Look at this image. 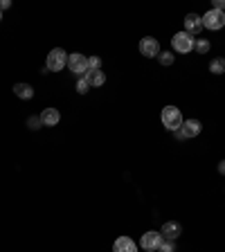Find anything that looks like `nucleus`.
Returning <instances> with one entry per match:
<instances>
[{
	"instance_id": "1",
	"label": "nucleus",
	"mask_w": 225,
	"mask_h": 252,
	"mask_svg": "<svg viewBox=\"0 0 225 252\" xmlns=\"http://www.w3.org/2000/svg\"><path fill=\"white\" fill-rule=\"evenodd\" d=\"M162 124H165L167 131H173V133L183 126V115L176 106H165L162 108Z\"/></svg>"
},
{
	"instance_id": "2",
	"label": "nucleus",
	"mask_w": 225,
	"mask_h": 252,
	"mask_svg": "<svg viewBox=\"0 0 225 252\" xmlns=\"http://www.w3.org/2000/svg\"><path fill=\"white\" fill-rule=\"evenodd\" d=\"M65 65H68V54H65V50H61V47H54V50H50L45 68H48L50 72H61Z\"/></svg>"
},
{
	"instance_id": "3",
	"label": "nucleus",
	"mask_w": 225,
	"mask_h": 252,
	"mask_svg": "<svg viewBox=\"0 0 225 252\" xmlns=\"http://www.w3.org/2000/svg\"><path fill=\"white\" fill-rule=\"evenodd\" d=\"M171 47L173 52H180V54H187L194 50V36L187 34V32H178V34L171 36Z\"/></svg>"
},
{
	"instance_id": "4",
	"label": "nucleus",
	"mask_w": 225,
	"mask_h": 252,
	"mask_svg": "<svg viewBox=\"0 0 225 252\" xmlns=\"http://www.w3.org/2000/svg\"><path fill=\"white\" fill-rule=\"evenodd\" d=\"M68 68H70V72H75L77 77H83L88 72V59L79 52L68 54Z\"/></svg>"
},
{
	"instance_id": "5",
	"label": "nucleus",
	"mask_w": 225,
	"mask_h": 252,
	"mask_svg": "<svg viewBox=\"0 0 225 252\" xmlns=\"http://www.w3.org/2000/svg\"><path fill=\"white\" fill-rule=\"evenodd\" d=\"M225 25V14L223 12H216V9H209L205 16H203V27H207V30H221Z\"/></svg>"
},
{
	"instance_id": "6",
	"label": "nucleus",
	"mask_w": 225,
	"mask_h": 252,
	"mask_svg": "<svg viewBox=\"0 0 225 252\" xmlns=\"http://www.w3.org/2000/svg\"><path fill=\"white\" fill-rule=\"evenodd\" d=\"M140 54L142 57H149V59H153L160 54V43L155 41L153 36H144L142 41H140Z\"/></svg>"
},
{
	"instance_id": "7",
	"label": "nucleus",
	"mask_w": 225,
	"mask_h": 252,
	"mask_svg": "<svg viewBox=\"0 0 225 252\" xmlns=\"http://www.w3.org/2000/svg\"><path fill=\"white\" fill-rule=\"evenodd\" d=\"M160 243H162V234H160V232H153V230L144 232L142 239H140V246H142L147 252L158 250V248H160Z\"/></svg>"
},
{
	"instance_id": "8",
	"label": "nucleus",
	"mask_w": 225,
	"mask_h": 252,
	"mask_svg": "<svg viewBox=\"0 0 225 252\" xmlns=\"http://www.w3.org/2000/svg\"><path fill=\"white\" fill-rule=\"evenodd\" d=\"M180 232H183V228H180V223H176V221H167L160 230L162 239H167V241H176L178 236H180Z\"/></svg>"
},
{
	"instance_id": "9",
	"label": "nucleus",
	"mask_w": 225,
	"mask_h": 252,
	"mask_svg": "<svg viewBox=\"0 0 225 252\" xmlns=\"http://www.w3.org/2000/svg\"><path fill=\"white\" fill-rule=\"evenodd\" d=\"M203 30V16L198 14H187L185 16V32L187 34H198Z\"/></svg>"
},
{
	"instance_id": "10",
	"label": "nucleus",
	"mask_w": 225,
	"mask_h": 252,
	"mask_svg": "<svg viewBox=\"0 0 225 252\" xmlns=\"http://www.w3.org/2000/svg\"><path fill=\"white\" fill-rule=\"evenodd\" d=\"M180 131L185 133V137H198L201 131H203V126H201L198 119H185L183 126H180Z\"/></svg>"
},
{
	"instance_id": "11",
	"label": "nucleus",
	"mask_w": 225,
	"mask_h": 252,
	"mask_svg": "<svg viewBox=\"0 0 225 252\" xmlns=\"http://www.w3.org/2000/svg\"><path fill=\"white\" fill-rule=\"evenodd\" d=\"M112 252H137V246L131 236H119L112 246Z\"/></svg>"
},
{
	"instance_id": "12",
	"label": "nucleus",
	"mask_w": 225,
	"mask_h": 252,
	"mask_svg": "<svg viewBox=\"0 0 225 252\" xmlns=\"http://www.w3.org/2000/svg\"><path fill=\"white\" fill-rule=\"evenodd\" d=\"M83 79L88 81L90 88H93V86L97 88V86H104V83H106V75H104L101 70H88L86 75H83Z\"/></svg>"
},
{
	"instance_id": "13",
	"label": "nucleus",
	"mask_w": 225,
	"mask_h": 252,
	"mask_svg": "<svg viewBox=\"0 0 225 252\" xmlns=\"http://www.w3.org/2000/svg\"><path fill=\"white\" fill-rule=\"evenodd\" d=\"M61 119V113L56 111V108H45V111L41 113V122L43 126H56Z\"/></svg>"
},
{
	"instance_id": "14",
	"label": "nucleus",
	"mask_w": 225,
	"mask_h": 252,
	"mask_svg": "<svg viewBox=\"0 0 225 252\" xmlns=\"http://www.w3.org/2000/svg\"><path fill=\"white\" fill-rule=\"evenodd\" d=\"M14 95L20 97V99H32L34 97V88H32L30 83H16L14 86Z\"/></svg>"
},
{
	"instance_id": "15",
	"label": "nucleus",
	"mask_w": 225,
	"mask_h": 252,
	"mask_svg": "<svg viewBox=\"0 0 225 252\" xmlns=\"http://www.w3.org/2000/svg\"><path fill=\"white\" fill-rule=\"evenodd\" d=\"M209 72H212V75H225V59L223 57H216V59L209 61Z\"/></svg>"
},
{
	"instance_id": "16",
	"label": "nucleus",
	"mask_w": 225,
	"mask_h": 252,
	"mask_svg": "<svg viewBox=\"0 0 225 252\" xmlns=\"http://www.w3.org/2000/svg\"><path fill=\"white\" fill-rule=\"evenodd\" d=\"M194 50L198 54H207L209 52V41H205V39H198V41H194Z\"/></svg>"
},
{
	"instance_id": "17",
	"label": "nucleus",
	"mask_w": 225,
	"mask_h": 252,
	"mask_svg": "<svg viewBox=\"0 0 225 252\" xmlns=\"http://www.w3.org/2000/svg\"><path fill=\"white\" fill-rule=\"evenodd\" d=\"M27 126H30L32 131H38L43 126V122H41V115H32L30 119H27Z\"/></svg>"
},
{
	"instance_id": "18",
	"label": "nucleus",
	"mask_w": 225,
	"mask_h": 252,
	"mask_svg": "<svg viewBox=\"0 0 225 252\" xmlns=\"http://www.w3.org/2000/svg\"><path fill=\"white\" fill-rule=\"evenodd\" d=\"M158 59H160L162 65H171L173 61H176V57H173L171 52H160V54H158Z\"/></svg>"
},
{
	"instance_id": "19",
	"label": "nucleus",
	"mask_w": 225,
	"mask_h": 252,
	"mask_svg": "<svg viewBox=\"0 0 225 252\" xmlns=\"http://www.w3.org/2000/svg\"><path fill=\"white\" fill-rule=\"evenodd\" d=\"M90 90V86H88V81L83 79V77H77V93L79 95H86Z\"/></svg>"
},
{
	"instance_id": "20",
	"label": "nucleus",
	"mask_w": 225,
	"mask_h": 252,
	"mask_svg": "<svg viewBox=\"0 0 225 252\" xmlns=\"http://www.w3.org/2000/svg\"><path fill=\"white\" fill-rule=\"evenodd\" d=\"M158 252H176V246H173V241L162 239V243H160V248H158Z\"/></svg>"
},
{
	"instance_id": "21",
	"label": "nucleus",
	"mask_w": 225,
	"mask_h": 252,
	"mask_svg": "<svg viewBox=\"0 0 225 252\" xmlns=\"http://www.w3.org/2000/svg\"><path fill=\"white\" fill-rule=\"evenodd\" d=\"M88 70H101V59L99 57H90L88 59Z\"/></svg>"
},
{
	"instance_id": "22",
	"label": "nucleus",
	"mask_w": 225,
	"mask_h": 252,
	"mask_svg": "<svg viewBox=\"0 0 225 252\" xmlns=\"http://www.w3.org/2000/svg\"><path fill=\"white\" fill-rule=\"evenodd\" d=\"M212 9H216V12H223L225 14V0H214V7Z\"/></svg>"
},
{
	"instance_id": "23",
	"label": "nucleus",
	"mask_w": 225,
	"mask_h": 252,
	"mask_svg": "<svg viewBox=\"0 0 225 252\" xmlns=\"http://www.w3.org/2000/svg\"><path fill=\"white\" fill-rule=\"evenodd\" d=\"M9 7H12L9 0H0V9H9Z\"/></svg>"
},
{
	"instance_id": "24",
	"label": "nucleus",
	"mask_w": 225,
	"mask_h": 252,
	"mask_svg": "<svg viewBox=\"0 0 225 252\" xmlns=\"http://www.w3.org/2000/svg\"><path fill=\"white\" fill-rule=\"evenodd\" d=\"M219 174H223V176H225V160H221V162H219Z\"/></svg>"
},
{
	"instance_id": "25",
	"label": "nucleus",
	"mask_w": 225,
	"mask_h": 252,
	"mask_svg": "<svg viewBox=\"0 0 225 252\" xmlns=\"http://www.w3.org/2000/svg\"><path fill=\"white\" fill-rule=\"evenodd\" d=\"M176 140H185V133H183V131H180V129L176 131Z\"/></svg>"
},
{
	"instance_id": "26",
	"label": "nucleus",
	"mask_w": 225,
	"mask_h": 252,
	"mask_svg": "<svg viewBox=\"0 0 225 252\" xmlns=\"http://www.w3.org/2000/svg\"><path fill=\"white\" fill-rule=\"evenodd\" d=\"M0 20H2V9H0Z\"/></svg>"
}]
</instances>
